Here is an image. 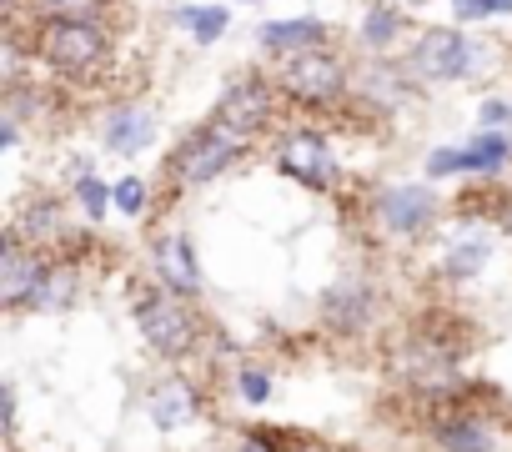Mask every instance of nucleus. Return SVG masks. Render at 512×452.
<instances>
[{"instance_id": "obj_3", "label": "nucleus", "mask_w": 512, "mask_h": 452, "mask_svg": "<svg viewBox=\"0 0 512 452\" xmlns=\"http://www.w3.org/2000/svg\"><path fill=\"white\" fill-rule=\"evenodd\" d=\"M136 327L141 337L161 352V357H186L191 342H196V327H191V312L161 292H141L136 297Z\"/></svg>"}, {"instance_id": "obj_1", "label": "nucleus", "mask_w": 512, "mask_h": 452, "mask_svg": "<svg viewBox=\"0 0 512 452\" xmlns=\"http://www.w3.org/2000/svg\"><path fill=\"white\" fill-rule=\"evenodd\" d=\"M241 146H246V131L231 126V121H221V116H211L201 131H191V136L176 146L171 171H176L181 186H201V181L221 176V171L241 156Z\"/></svg>"}, {"instance_id": "obj_6", "label": "nucleus", "mask_w": 512, "mask_h": 452, "mask_svg": "<svg viewBox=\"0 0 512 452\" xmlns=\"http://www.w3.org/2000/svg\"><path fill=\"white\" fill-rule=\"evenodd\" d=\"M277 166H282L287 176H297L302 186H312V191H322V186L337 181V161H332L327 141L312 136V131H292V136H282V146H277Z\"/></svg>"}, {"instance_id": "obj_30", "label": "nucleus", "mask_w": 512, "mask_h": 452, "mask_svg": "<svg viewBox=\"0 0 512 452\" xmlns=\"http://www.w3.org/2000/svg\"><path fill=\"white\" fill-rule=\"evenodd\" d=\"M502 232H507V237H512V196H507V201H502Z\"/></svg>"}, {"instance_id": "obj_31", "label": "nucleus", "mask_w": 512, "mask_h": 452, "mask_svg": "<svg viewBox=\"0 0 512 452\" xmlns=\"http://www.w3.org/2000/svg\"><path fill=\"white\" fill-rule=\"evenodd\" d=\"M241 452H267V447H262V442H256V437H246V442H241Z\"/></svg>"}, {"instance_id": "obj_17", "label": "nucleus", "mask_w": 512, "mask_h": 452, "mask_svg": "<svg viewBox=\"0 0 512 452\" xmlns=\"http://www.w3.org/2000/svg\"><path fill=\"white\" fill-rule=\"evenodd\" d=\"M362 96H367V101H377V106H387V111H397V106L407 101L402 66H372V71L362 76Z\"/></svg>"}, {"instance_id": "obj_22", "label": "nucleus", "mask_w": 512, "mask_h": 452, "mask_svg": "<svg viewBox=\"0 0 512 452\" xmlns=\"http://www.w3.org/2000/svg\"><path fill=\"white\" fill-rule=\"evenodd\" d=\"M181 21L191 26V36L206 46V41H216L221 31H226V11L221 6H201V11H181Z\"/></svg>"}, {"instance_id": "obj_23", "label": "nucleus", "mask_w": 512, "mask_h": 452, "mask_svg": "<svg viewBox=\"0 0 512 452\" xmlns=\"http://www.w3.org/2000/svg\"><path fill=\"white\" fill-rule=\"evenodd\" d=\"M56 226H61L56 206H31V211H26V221L16 226V237H51Z\"/></svg>"}, {"instance_id": "obj_12", "label": "nucleus", "mask_w": 512, "mask_h": 452, "mask_svg": "<svg viewBox=\"0 0 512 452\" xmlns=\"http://www.w3.org/2000/svg\"><path fill=\"white\" fill-rule=\"evenodd\" d=\"M156 267H161V282H166L171 292H181V297L201 292V272H196V262H191V242H186V237L156 242Z\"/></svg>"}, {"instance_id": "obj_15", "label": "nucleus", "mask_w": 512, "mask_h": 452, "mask_svg": "<svg viewBox=\"0 0 512 452\" xmlns=\"http://www.w3.org/2000/svg\"><path fill=\"white\" fill-rule=\"evenodd\" d=\"M151 417H156V427H186L196 417V392L186 382H161L151 397Z\"/></svg>"}, {"instance_id": "obj_18", "label": "nucleus", "mask_w": 512, "mask_h": 452, "mask_svg": "<svg viewBox=\"0 0 512 452\" xmlns=\"http://www.w3.org/2000/svg\"><path fill=\"white\" fill-rule=\"evenodd\" d=\"M507 156H512L507 136H502V131H482V136L462 151V171H502Z\"/></svg>"}, {"instance_id": "obj_4", "label": "nucleus", "mask_w": 512, "mask_h": 452, "mask_svg": "<svg viewBox=\"0 0 512 452\" xmlns=\"http://www.w3.org/2000/svg\"><path fill=\"white\" fill-rule=\"evenodd\" d=\"M482 61V46L462 41L457 31H427L412 51V71L427 76V81H457V76H472Z\"/></svg>"}, {"instance_id": "obj_26", "label": "nucleus", "mask_w": 512, "mask_h": 452, "mask_svg": "<svg viewBox=\"0 0 512 452\" xmlns=\"http://www.w3.org/2000/svg\"><path fill=\"white\" fill-rule=\"evenodd\" d=\"M141 201H146V186H141L136 176L116 186V206H121V211H141Z\"/></svg>"}, {"instance_id": "obj_9", "label": "nucleus", "mask_w": 512, "mask_h": 452, "mask_svg": "<svg viewBox=\"0 0 512 452\" xmlns=\"http://www.w3.org/2000/svg\"><path fill=\"white\" fill-rule=\"evenodd\" d=\"M41 282H46L41 257H31V252L21 247V237L11 232V237H6V252H0V297H6L11 307H16V302H31Z\"/></svg>"}, {"instance_id": "obj_19", "label": "nucleus", "mask_w": 512, "mask_h": 452, "mask_svg": "<svg viewBox=\"0 0 512 452\" xmlns=\"http://www.w3.org/2000/svg\"><path fill=\"white\" fill-rule=\"evenodd\" d=\"M397 31H402V11H392V6H372V11L362 16V41H367L372 51L392 46Z\"/></svg>"}, {"instance_id": "obj_27", "label": "nucleus", "mask_w": 512, "mask_h": 452, "mask_svg": "<svg viewBox=\"0 0 512 452\" xmlns=\"http://www.w3.org/2000/svg\"><path fill=\"white\" fill-rule=\"evenodd\" d=\"M427 171H432V176L462 171V151H432V156H427Z\"/></svg>"}, {"instance_id": "obj_5", "label": "nucleus", "mask_w": 512, "mask_h": 452, "mask_svg": "<svg viewBox=\"0 0 512 452\" xmlns=\"http://www.w3.org/2000/svg\"><path fill=\"white\" fill-rule=\"evenodd\" d=\"M282 91H292L297 101H332L342 91V66L322 51H297L282 61Z\"/></svg>"}, {"instance_id": "obj_8", "label": "nucleus", "mask_w": 512, "mask_h": 452, "mask_svg": "<svg viewBox=\"0 0 512 452\" xmlns=\"http://www.w3.org/2000/svg\"><path fill=\"white\" fill-rule=\"evenodd\" d=\"M377 211H382V221H387V232L417 237L422 226L432 221L437 201H432V191H427V186H392V191H382Z\"/></svg>"}, {"instance_id": "obj_21", "label": "nucleus", "mask_w": 512, "mask_h": 452, "mask_svg": "<svg viewBox=\"0 0 512 452\" xmlns=\"http://www.w3.org/2000/svg\"><path fill=\"white\" fill-rule=\"evenodd\" d=\"M482 262H487V237H467V242H457L447 252V272L452 277H472V272H482Z\"/></svg>"}, {"instance_id": "obj_11", "label": "nucleus", "mask_w": 512, "mask_h": 452, "mask_svg": "<svg viewBox=\"0 0 512 452\" xmlns=\"http://www.w3.org/2000/svg\"><path fill=\"white\" fill-rule=\"evenodd\" d=\"M407 377H412L422 392H447V387L457 382V362H452L447 347H437V342H417V347L407 352Z\"/></svg>"}, {"instance_id": "obj_10", "label": "nucleus", "mask_w": 512, "mask_h": 452, "mask_svg": "<svg viewBox=\"0 0 512 452\" xmlns=\"http://www.w3.org/2000/svg\"><path fill=\"white\" fill-rule=\"evenodd\" d=\"M216 116H221V121H231V126H241V131L251 136L256 126H262V121L272 116V91H267L262 81H236V86L221 96Z\"/></svg>"}, {"instance_id": "obj_20", "label": "nucleus", "mask_w": 512, "mask_h": 452, "mask_svg": "<svg viewBox=\"0 0 512 452\" xmlns=\"http://www.w3.org/2000/svg\"><path fill=\"white\" fill-rule=\"evenodd\" d=\"M36 11L46 21H101L106 0H36Z\"/></svg>"}, {"instance_id": "obj_28", "label": "nucleus", "mask_w": 512, "mask_h": 452, "mask_svg": "<svg viewBox=\"0 0 512 452\" xmlns=\"http://www.w3.org/2000/svg\"><path fill=\"white\" fill-rule=\"evenodd\" d=\"M241 392H246V402H267V377L262 372H241Z\"/></svg>"}, {"instance_id": "obj_25", "label": "nucleus", "mask_w": 512, "mask_h": 452, "mask_svg": "<svg viewBox=\"0 0 512 452\" xmlns=\"http://www.w3.org/2000/svg\"><path fill=\"white\" fill-rule=\"evenodd\" d=\"M81 201H86L91 216H101V211H106V186H101L96 176H81Z\"/></svg>"}, {"instance_id": "obj_14", "label": "nucleus", "mask_w": 512, "mask_h": 452, "mask_svg": "<svg viewBox=\"0 0 512 452\" xmlns=\"http://www.w3.org/2000/svg\"><path fill=\"white\" fill-rule=\"evenodd\" d=\"M151 136H156V121L141 106L111 111V121H106V146L111 151H141V146H151Z\"/></svg>"}, {"instance_id": "obj_29", "label": "nucleus", "mask_w": 512, "mask_h": 452, "mask_svg": "<svg viewBox=\"0 0 512 452\" xmlns=\"http://www.w3.org/2000/svg\"><path fill=\"white\" fill-rule=\"evenodd\" d=\"M502 121H507V106L502 101H487L482 106V126H502Z\"/></svg>"}, {"instance_id": "obj_2", "label": "nucleus", "mask_w": 512, "mask_h": 452, "mask_svg": "<svg viewBox=\"0 0 512 452\" xmlns=\"http://www.w3.org/2000/svg\"><path fill=\"white\" fill-rule=\"evenodd\" d=\"M41 51L61 76H86L106 61V31L101 21H51Z\"/></svg>"}, {"instance_id": "obj_24", "label": "nucleus", "mask_w": 512, "mask_h": 452, "mask_svg": "<svg viewBox=\"0 0 512 452\" xmlns=\"http://www.w3.org/2000/svg\"><path fill=\"white\" fill-rule=\"evenodd\" d=\"M452 11L462 21H477V16H512V0H452Z\"/></svg>"}, {"instance_id": "obj_16", "label": "nucleus", "mask_w": 512, "mask_h": 452, "mask_svg": "<svg viewBox=\"0 0 512 452\" xmlns=\"http://www.w3.org/2000/svg\"><path fill=\"white\" fill-rule=\"evenodd\" d=\"M437 442L447 452H492V432L477 417H442L437 422Z\"/></svg>"}, {"instance_id": "obj_13", "label": "nucleus", "mask_w": 512, "mask_h": 452, "mask_svg": "<svg viewBox=\"0 0 512 452\" xmlns=\"http://www.w3.org/2000/svg\"><path fill=\"white\" fill-rule=\"evenodd\" d=\"M322 21L312 16H297V21H267L262 26V46L267 51H282V56H297V51H317L322 46Z\"/></svg>"}, {"instance_id": "obj_7", "label": "nucleus", "mask_w": 512, "mask_h": 452, "mask_svg": "<svg viewBox=\"0 0 512 452\" xmlns=\"http://www.w3.org/2000/svg\"><path fill=\"white\" fill-rule=\"evenodd\" d=\"M372 307H377V297H372V287H367L357 272L342 277V282H332V287L322 292V317H327L337 332L367 327V322H372Z\"/></svg>"}]
</instances>
